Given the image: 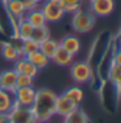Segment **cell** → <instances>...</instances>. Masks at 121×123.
I'll use <instances>...</instances> for the list:
<instances>
[{
	"label": "cell",
	"mask_w": 121,
	"mask_h": 123,
	"mask_svg": "<svg viewBox=\"0 0 121 123\" xmlns=\"http://www.w3.org/2000/svg\"><path fill=\"white\" fill-rule=\"evenodd\" d=\"M95 16L90 11H82L78 9L77 12L73 13L72 17V27L74 31L79 32V34H86L90 32L95 26Z\"/></svg>",
	"instance_id": "7a4b0ae2"
},
{
	"label": "cell",
	"mask_w": 121,
	"mask_h": 123,
	"mask_svg": "<svg viewBox=\"0 0 121 123\" xmlns=\"http://www.w3.org/2000/svg\"><path fill=\"white\" fill-rule=\"evenodd\" d=\"M64 123H89L86 113L77 106L74 110H72L68 115L64 117Z\"/></svg>",
	"instance_id": "d6986e66"
},
{
	"label": "cell",
	"mask_w": 121,
	"mask_h": 123,
	"mask_svg": "<svg viewBox=\"0 0 121 123\" xmlns=\"http://www.w3.org/2000/svg\"><path fill=\"white\" fill-rule=\"evenodd\" d=\"M48 38H50V29L44 25V26H40V27H34L30 39L35 40L36 43H42L43 40H46Z\"/></svg>",
	"instance_id": "cb8c5ba5"
},
{
	"label": "cell",
	"mask_w": 121,
	"mask_h": 123,
	"mask_svg": "<svg viewBox=\"0 0 121 123\" xmlns=\"http://www.w3.org/2000/svg\"><path fill=\"white\" fill-rule=\"evenodd\" d=\"M59 45L73 56H76L81 51V40L76 35H65L59 42Z\"/></svg>",
	"instance_id": "7c38bea8"
},
{
	"label": "cell",
	"mask_w": 121,
	"mask_h": 123,
	"mask_svg": "<svg viewBox=\"0 0 121 123\" xmlns=\"http://www.w3.org/2000/svg\"><path fill=\"white\" fill-rule=\"evenodd\" d=\"M38 123H50L48 121H40V122H38Z\"/></svg>",
	"instance_id": "4dcf8cb0"
},
{
	"label": "cell",
	"mask_w": 121,
	"mask_h": 123,
	"mask_svg": "<svg viewBox=\"0 0 121 123\" xmlns=\"http://www.w3.org/2000/svg\"><path fill=\"white\" fill-rule=\"evenodd\" d=\"M89 5L95 17H107L115 9V0H90Z\"/></svg>",
	"instance_id": "52a82bcc"
},
{
	"label": "cell",
	"mask_w": 121,
	"mask_h": 123,
	"mask_svg": "<svg viewBox=\"0 0 121 123\" xmlns=\"http://www.w3.org/2000/svg\"><path fill=\"white\" fill-rule=\"evenodd\" d=\"M14 96L12 92L8 91H0V114H8L13 108Z\"/></svg>",
	"instance_id": "e0dca14e"
},
{
	"label": "cell",
	"mask_w": 121,
	"mask_h": 123,
	"mask_svg": "<svg viewBox=\"0 0 121 123\" xmlns=\"http://www.w3.org/2000/svg\"><path fill=\"white\" fill-rule=\"evenodd\" d=\"M51 60L53 61V64H56L57 66H70L72 62L74 61V56L70 55L69 52H66L65 49L59 45V48L56 49L55 55L52 56Z\"/></svg>",
	"instance_id": "2e32d148"
},
{
	"label": "cell",
	"mask_w": 121,
	"mask_h": 123,
	"mask_svg": "<svg viewBox=\"0 0 121 123\" xmlns=\"http://www.w3.org/2000/svg\"><path fill=\"white\" fill-rule=\"evenodd\" d=\"M0 123H9L8 122V114H0Z\"/></svg>",
	"instance_id": "83f0119b"
},
{
	"label": "cell",
	"mask_w": 121,
	"mask_h": 123,
	"mask_svg": "<svg viewBox=\"0 0 121 123\" xmlns=\"http://www.w3.org/2000/svg\"><path fill=\"white\" fill-rule=\"evenodd\" d=\"M35 92H36V89L33 86H30V87H21V88H16V91L13 92V96H14V100L20 105L31 106L35 98Z\"/></svg>",
	"instance_id": "ba28073f"
},
{
	"label": "cell",
	"mask_w": 121,
	"mask_h": 123,
	"mask_svg": "<svg viewBox=\"0 0 121 123\" xmlns=\"http://www.w3.org/2000/svg\"><path fill=\"white\" fill-rule=\"evenodd\" d=\"M56 95L53 91L48 88H42L36 89L35 92V98L31 105V110L34 113L35 118L40 121H50L55 113V101H56Z\"/></svg>",
	"instance_id": "6da1fadb"
},
{
	"label": "cell",
	"mask_w": 121,
	"mask_h": 123,
	"mask_svg": "<svg viewBox=\"0 0 121 123\" xmlns=\"http://www.w3.org/2000/svg\"><path fill=\"white\" fill-rule=\"evenodd\" d=\"M70 76L77 84H85L93 79V69L90 62L77 61L70 65Z\"/></svg>",
	"instance_id": "277c9868"
},
{
	"label": "cell",
	"mask_w": 121,
	"mask_h": 123,
	"mask_svg": "<svg viewBox=\"0 0 121 123\" xmlns=\"http://www.w3.org/2000/svg\"><path fill=\"white\" fill-rule=\"evenodd\" d=\"M34 1L36 3V4H40V3H43V1H44V0H34Z\"/></svg>",
	"instance_id": "f1b7e54d"
},
{
	"label": "cell",
	"mask_w": 121,
	"mask_h": 123,
	"mask_svg": "<svg viewBox=\"0 0 121 123\" xmlns=\"http://www.w3.org/2000/svg\"><path fill=\"white\" fill-rule=\"evenodd\" d=\"M108 79L117 89V93L120 92V84H121V60H120V52L117 51L111 57V64L108 69Z\"/></svg>",
	"instance_id": "8992f818"
},
{
	"label": "cell",
	"mask_w": 121,
	"mask_h": 123,
	"mask_svg": "<svg viewBox=\"0 0 121 123\" xmlns=\"http://www.w3.org/2000/svg\"><path fill=\"white\" fill-rule=\"evenodd\" d=\"M4 6H5L7 13H8L9 16H12V17H16V18L25 17L26 12H28L25 8V5H23L20 0H9L8 3L4 4Z\"/></svg>",
	"instance_id": "9a60e30c"
},
{
	"label": "cell",
	"mask_w": 121,
	"mask_h": 123,
	"mask_svg": "<svg viewBox=\"0 0 121 123\" xmlns=\"http://www.w3.org/2000/svg\"><path fill=\"white\" fill-rule=\"evenodd\" d=\"M16 79H17V73L13 69L9 70H4L3 73H0V88L3 91H8V92H14L16 91Z\"/></svg>",
	"instance_id": "30bf717a"
},
{
	"label": "cell",
	"mask_w": 121,
	"mask_h": 123,
	"mask_svg": "<svg viewBox=\"0 0 121 123\" xmlns=\"http://www.w3.org/2000/svg\"><path fill=\"white\" fill-rule=\"evenodd\" d=\"M8 122L9 123H38L31 106L20 105L14 100L12 110L8 113Z\"/></svg>",
	"instance_id": "3957f363"
},
{
	"label": "cell",
	"mask_w": 121,
	"mask_h": 123,
	"mask_svg": "<svg viewBox=\"0 0 121 123\" xmlns=\"http://www.w3.org/2000/svg\"><path fill=\"white\" fill-rule=\"evenodd\" d=\"M20 45H21V43H20ZM20 45H16L14 43H3L1 44L3 57H4L7 61H11V62H14L16 60L22 57Z\"/></svg>",
	"instance_id": "4fadbf2b"
},
{
	"label": "cell",
	"mask_w": 121,
	"mask_h": 123,
	"mask_svg": "<svg viewBox=\"0 0 121 123\" xmlns=\"http://www.w3.org/2000/svg\"><path fill=\"white\" fill-rule=\"evenodd\" d=\"M76 108H77V105H74L63 93L56 96V101H55V113H56V115L65 117V115H68L72 110H74Z\"/></svg>",
	"instance_id": "8fae6325"
},
{
	"label": "cell",
	"mask_w": 121,
	"mask_h": 123,
	"mask_svg": "<svg viewBox=\"0 0 121 123\" xmlns=\"http://www.w3.org/2000/svg\"><path fill=\"white\" fill-rule=\"evenodd\" d=\"M40 11L44 14L46 21L53 22V24L59 22L65 16V12H64V8L60 0H44L42 6H40Z\"/></svg>",
	"instance_id": "5b68a950"
},
{
	"label": "cell",
	"mask_w": 121,
	"mask_h": 123,
	"mask_svg": "<svg viewBox=\"0 0 121 123\" xmlns=\"http://www.w3.org/2000/svg\"><path fill=\"white\" fill-rule=\"evenodd\" d=\"M20 49H21V55L26 57V56H29V55H31V53L39 51V43H36L35 40H33V39L21 40Z\"/></svg>",
	"instance_id": "603a6c76"
},
{
	"label": "cell",
	"mask_w": 121,
	"mask_h": 123,
	"mask_svg": "<svg viewBox=\"0 0 121 123\" xmlns=\"http://www.w3.org/2000/svg\"><path fill=\"white\" fill-rule=\"evenodd\" d=\"M25 18L28 22H30V25H31L33 27H40V26L47 25L44 14H43V12L40 11V8H38V6L34 9H31V11L26 12Z\"/></svg>",
	"instance_id": "5bb4252c"
},
{
	"label": "cell",
	"mask_w": 121,
	"mask_h": 123,
	"mask_svg": "<svg viewBox=\"0 0 121 123\" xmlns=\"http://www.w3.org/2000/svg\"><path fill=\"white\" fill-rule=\"evenodd\" d=\"M13 70L17 74H26V75L31 76V78H35L39 73L38 68L35 65H33L25 56H22V57H20L18 60L14 61V69Z\"/></svg>",
	"instance_id": "9c48e42d"
},
{
	"label": "cell",
	"mask_w": 121,
	"mask_h": 123,
	"mask_svg": "<svg viewBox=\"0 0 121 123\" xmlns=\"http://www.w3.org/2000/svg\"><path fill=\"white\" fill-rule=\"evenodd\" d=\"M0 1H1V3H3V4H5V3H8V1H9V0H0Z\"/></svg>",
	"instance_id": "f546056e"
},
{
	"label": "cell",
	"mask_w": 121,
	"mask_h": 123,
	"mask_svg": "<svg viewBox=\"0 0 121 123\" xmlns=\"http://www.w3.org/2000/svg\"><path fill=\"white\" fill-rule=\"evenodd\" d=\"M0 91H1V88H0Z\"/></svg>",
	"instance_id": "1f68e13d"
},
{
	"label": "cell",
	"mask_w": 121,
	"mask_h": 123,
	"mask_svg": "<svg viewBox=\"0 0 121 123\" xmlns=\"http://www.w3.org/2000/svg\"><path fill=\"white\" fill-rule=\"evenodd\" d=\"M63 95L65 96L66 98H69L70 101L77 106H79V104L83 100V91L79 86H73V87L66 88L65 91L63 92Z\"/></svg>",
	"instance_id": "ffe728a7"
},
{
	"label": "cell",
	"mask_w": 121,
	"mask_h": 123,
	"mask_svg": "<svg viewBox=\"0 0 121 123\" xmlns=\"http://www.w3.org/2000/svg\"><path fill=\"white\" fill-rule=\"evenodd\" d=\"M34 84V78L26 75V74H17V79H16V87H30Z\"/></svg>",
	"instance_id": "484cf974"
},
{
	"label": "cell",
	"mask_w": 121,
	"mask_h": 123,
	"mask_svg": "<svg viewBox=\"0 0 121 123\" xmlns=\"http://www.w3.org/2000/svg\"><path fill=\"white\" fill-rule=\"evenodd\" d=\"M57 48H59V42L55 40V39H52L51 36H50L48 39H46V40H43L42 43H39V51L42 52L43 55H46L50 60L52 58V56L55 55V52Z\"/></svg>",
	"instance_id": "ac0fdd59"
},
{
	"label": "cell",
	"mask_w": 121,
	"mask_h": 123,
	"mask_svg": "<svg viewBox=\"0 0 121 123\" xmlns=\"http://www.w3.org/2000/svg\"><path fill=\"white\" fill-rule=\"evenodd\" d=\"M33 30H34V27L30 25V22L26 21L25 17H22V18L18 19L17 32H18V39H20V40L30 39V38H31V34H33Z\"/></svg>",
	"instance_id": "7402d4cb"
},
{
	"label": "cell",
	"mask_w": 121,
	"mask_h": 123,
	"mask_svg": "<svg viewBox=\"0 0 121 123\" xmlns=\"http://www.w3.org/2000/svg\"><path fill=\"white\" fill-rule=\"evenodd\" d=\"M26 58L31 62L33 65H35L38 68V70H42V69H46L50 64V58L47 57L46 55H43L40 51H36L31 55L26 56Z\"/></svg>",
	"instance_id": "44dd1931"
},
{
	"label": "cell",
	"mask_w": 121,
	"mask_h": 123,
	"mask_svg": "<svg viewBox=\"0 0 121 123\" xmlns=\"http://www.w3.org/2000/svg\"><path fill=\"white\" fill-rule=\"evenodd\" d=\"M61 1V5L64 8V12L66 13H74L78 9H81V5H82L83 0H60Z\"/></svg>",
	"instance_id": "d4e9b609"
},
{
	"label": "cell",
	"mask_w": 121,
	"mask_h": 123,
	"mask_svg": "<svg viewBox=\"0 0 121 123\" xmlns=\"http://www.w3.org/2000/svg\"><path fill=\"white\" fill-rule=\"evenodd\" d=\"M20 1H21L23 5H25L26 11H31V9H34V8H36V6H38V4H36L34 0H20Z\"/></svg>",
	"instance_id": "4316f807"
}]
</instances>
